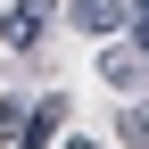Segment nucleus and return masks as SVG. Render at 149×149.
Instances as JSON below:
<instances>
[{
  "label": "nucleus",
  "mask_w": 149,
  "mask_h": 149,
  "mask_svg": "<svg viewBox=\"0 0 149 149\" xmlns=\"http://www.w3.org/2000/svg\"><path fill=\"white\" fill-rule=\"evenodd\" d=\"M58 124H66V100L50 91V100H33V116H25V133H17V149H50V141H58Z\"/></svg>",
  "instance_id": "nucleus-1"
},
{
  "label": "nucleus",
  "mask_w": 149,
  "mask_h": 149,
  "mask_svg": "<svg viewBox=\"0 0 149 149\" xmlns=\"http://www.w3.org/2000/svg\"><path fill=\"white\" fill-rule=\"evenodd\" d=\"M100 74H108L116 91H141V83H149V58H141V42H116V50L100 58Z\"/></svg>",
  "instance_id": "nucleus-2"
},
{
  "label": "nucleus",
  "mask_w": 149,
  "mask_h": 149,
  "mask_svg": "<svg viewBox=\"0 0 149 149\" xmlns=\"http://www.w3.org/2000/svg\"><path fill=\"white\" fill-rule=\"evenodd\" d=\"M74 25L83 33H116V25H133V0H74Z\"/></svg>",
  "instance_id": "nucleus-3"
},
{
  "label": "nucleus",
  "mask_w": 149,
  "mask_h": 149,
  "mask_svg": "<svg viewBox=\"0 0 149 149\" xmlns=\"http://www.w3.org/2000/svg\"><path fill=\"white\" fill-rule=\"evenodd\" d=\"M116 133L133 141V149H149V100H133V108H124V124H116Z\"/></svg>",
  "instance_id": "nucleus-4"
},
{
  "label": "nucleus",
  "mask_w": 149,
  "mask_h": 149,
  "mask_svg": "<svg viewBox=\"0 0 149 149\" xmlns=\"http://www.w3.org/2000/svg\"><path fill=\"white\" fill-rule=\"evenodd\" d=\"M25 116H33L25 100H0V141H17V133H25Z\"/></svg>",
  "instance_id": "nucleus-5"
},
{
  "label": "nucleus",
  "mask_w": 149,
  "mask_h": 149,
  "mask_svg": "<svg viewBox=\"0 0 149 149\" xmlns=\"http://www.w3.org/2000/svg\"><path fill=\"white\" fill-rule=\"evenodd\" d=\"M133 42H141V58H149V0H133Z\"/></svg>",
  "instance_id": "nucleus-6"
},
{
  "label": "nucleus",
  "mask_w": 149,
  "mask_h": 149,
  "mask_svg": "<svg viewBox=\"0 0 149 149\" xmlns=\"http://www.w3.org/2000/svg\"><path fill=\"white\" fill-rule=\"evenodd\" d=\"M66 149H100V141H66Z\"/></svg>",
  "instance_id": "nucleus-7"
},
{
  "label": "nucleus",
  "mask_w": 149,
  "mask_h": 149,
  "mask_svg": "<svg viewBox=\"0 0 149 149\" xmlns=\"http://www.w3.org/2000/svg\"><path fill=\"white\" fill-rule=\"evenodd\" d=\"M0 42H8V17H0Z\"/></svg>",
  "instance_id": "nucleus-8"
}]
</instances>
